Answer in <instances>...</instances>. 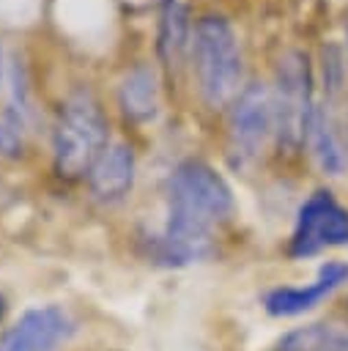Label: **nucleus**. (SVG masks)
I'll return each mask as SVG.
<instances>
[{
    "mask_svg": "<svg viewBox=\"0 0 348 351\" xmlns=\"http://www.w3.org/2000/svg\"><path fill=\"white\" fill-rule=\"evenodd\" d=\"M88 184L93 197H99L101 203H115L121 197H126L132 192L134 184V151L132 145L115 140L110 143L101 156L93 162L90 173H88Z\"/></svg>",
    "mask_w": 348,
    "mask_h": 351,
    "instance_id": "nucleus-10",
    "label": "nucleus"
},
{
    "mask_svg": "<svg viewBox=\"0 0 348 351\" xmlns=\"http://www.w3.org/2000/svg\"><path fill=\"white\" fill-rule=\"evenodd\" d=\"M233 211L227 181L206 162H181L167 184V222L153 241V258L164 266H186L208 252L211 233Z\"/></svg>",
    "mask_w": 348,
    "mask_h": 351,
    "instance_id": "nucleus-1",
    "label": "nucleus"
},
{
    "mask_svg": "<svg viewBox=\"0 0 348 351\" xmlns=\"http://www.w3.org/2000/svg\"><path fill=\"white\" fill-rule=\"evenodd\" d=\"M107 129H110L107 115L99 99L85 88L74 90L63 101L52 132V156L58 176L60 178L88 176L93 162L110 145Z\"/></svg>",
    "mask_w": 348,
    "mask_h": 351,
    "instance_id": "nucleus-3",
    "label": "nucleus"
},
{
    "mask_svg": "<svg viewBox=\"0 0 348 351\" xmlns=\"http://www.w3.org/2000/svg\"><path fill=\"white\" fill-rule=\"evenodd\" d=\"M189 55L203 101L214 110L233 104L241 85V49L233 25L216 14L200 16L192 30Z\"/></svg>",
    "mask_w": 348,
    "mask_h": 351,
    "instance_id": "nucleus-2",
    "label": "nucleus"
},
{
    "mask_svg": "<svg viewBox=\"0 0 348 351\" xmlns=\"http://www.w3.org/2000/svg\"><path fill=\"white\" fill-rule=\"evenodd\" d=\"M118 107H121L123 118L134 121V123H145V121L156 118L159 80H156L153 66L137 63L132 71H126V77L121 80V88H118Z\"/></svg>",
    "mask_w": 348,
    "mask_h": 351,
    "instance_id": "nucleus-12",
    "label": "nucleus"
},
{
    "mask_svg": "<svg viewBox=\"0 0 348 351\" xmlns=\"http://www.w3.org/2000/svg\"><path fill=\"white\" fill-rule=\"evenodd\" d=\"M77 332L74 318L58 307H30L0 337V351H58Z\"/></svg>",
    "mask_w": 348,
    "mask_h": 351,
    "instance_id": "nucleus-8",
    "label": "nucleus"
},
{
    "mask_svg": "<svg viewBox=\"0 0 348 351\" xmlns=\"http://www.w3.org/2000/svg\"><path fill=\"white\" fill-rule=\"evenodd\" d=\"M334 247H348V208L329 189H315L296 211L288 258H312Z\"/></svg>",
    "mask_w": 348,
    "mask_h": 351,
    "instance_id": "nucleus-6",
    "label": "nucleus"
},
{
    "mask_svg": "<svg viewBox=\"0 0 348 351\" xmlns=\"http://www.w3.org/2000/svg\"><path fill=\"white\" fill-rule=\"evenodd\" d=\"M3 310H5V304H3V296H0V318H3Z\"/></svg>",
    "mask_w": 348,
    "mask_h": 351,
    "instance_id": "nucleus-16",
    "label": "nucleus"
},
{
    "mask_svg": "<svg viewBox=\"0 0 348 351\" xmlns=\"http://www.w3.org/2000/svg\"><path fill=\"white\" fill-rule=\"evenodd\" d=\"M274 351H348V329L334 324H307L285 332Z\"/></svg>",
    "mask_w": 348,
    "mask_h": 351,
    "instance_id": "nucleus-14",
    "label": "nucleus"
},
{
    "mask_svg": "<svg viewBox=\"0 0 348 351\" xmlns=\"http://www.w3.org/2000/svg\"><path fill=\"white\" fill-rule=\"evenodd\" d=\"M343 90V58L334 52L323 60V99L315 101L307 145L326 176L348 170V129L337 115V96Z\"/></svg>",
    "mask_w": 348,
    "mask_h": 351,
    "instance_id": "nucleus-5",
    "label": "nucleus"
},
{
    "mask_svg": "<svg viewBox=\"0 0 348 351\" xmlns=\"http://www.w3.org/2000/svg\"><path fill=\"white\" fill-rule=\"evenodd\" d=\"M25 134H27L25 126H19L16 121H11L8 115L0 112V156H8V159L22 156V151H25Z\"/></svg>",
    "mask_w": 348,
    "mask_h": 351,
    "instance_id": "nucleus-15",
    "label": "nucleus"
},
{
    "mask_svg": "<svg viewBox=\"0 0 348 351\" xmlns=\"http://www.w3.org/2000/svg\"><path fill=\"white\" fill-rule=\"evenodd\" d=\"M274 134V107L271 88L266 82H249L230 104L227 115V151L236 167L252 165L269 137Z\"/></svg>",
    "mask_w": 348,
    "mask_h": 351,
    "instance_id": "nucleus-7",
    "label": "nucleus"
},
{
    "mask_svg": "<svg viewBox=\"0 0 348 351\" xmlns=\"http://www.w3.org/2000/svg\"><path fill=\"white\" fill-rule=\"evenodd\" d=\"M274 107V140L277 148L288 156L299 154L307 145L310 121L315 110L312 96V66L307 52L290 49L279 58L271 88Z\"/></svg>",
    "mask_w": 348,
    "mask_h": 351,
    "instance_id": "nucleus-4",
    "label": "nucleus"
},
{
    "mask_svg": "<svg viewBox=\"0 0 348 351\" xmlns=\"http://www.w3.org/2000/svg\"><path fill=\"white\" fill-rule=\"evenodd\" d=\"M156 49L167 71H178L192 49V22L181 0H162L159 5V33Z\"/></svg>",
    "mask_w": 348,
    "mask_h": 351,
    "instance_id": "nucleus-11",
    "label": "nucleus"
},
{
    "mask_svg": "<svg viewBox=\"0 0 348 351\" xmlns=\"http://www.w3.org/2000/svg\"><path fill=\"white\" fill-rule=\"evenodd\" d=\"M348 282V263L345 261H326L321 263L315 280L304 285H277L263 296V307L274 318H296L312 307H318L323 299H329L337 288Z\"/></svg>",
    "mask_w": 348,
    "mask_h": 351,
    "instance_id": "nucleus-9",
    "label": "nucleus"
},
{
    "mask_svg": "<svg viewBox=\"0 0 348 351\" xmlns=\"http://www.w3.org/2000/svg\"><path fill=\"white\" fill-rule=\"evenodd\" d=\"M0 96H3V115H8L11 121L27 129L33 121L27 69L16 55V49L11 47H0Z\"/></svg>",
    "mask_w": 348,
    "mask_h": 351,
    "instance_id": "nucleus-13",
    "label": "nucleus"
}]
</instances>
